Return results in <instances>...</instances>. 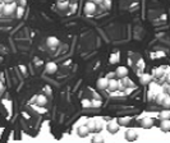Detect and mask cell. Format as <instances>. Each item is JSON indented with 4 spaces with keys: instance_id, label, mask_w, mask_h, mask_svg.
<instances>
[{
    "instance_id": "22",
    "label": "cell",
    "mask_w": 170,
    "mask_h": 143,
    "mask_svg": "<svg viewBox=\"0 0 170 143\" xmlns=\"http://www.w3.org/2000/svg\"><path fill=\"white\" fill-rule=\"evenodd\" d=\"M160 118L161 119H170V112L169 111H162V112H160Z\"/></svg>"
},
{
    "instance_id": "23",
    "label": "cell",
    "mask_w": 170,
    "mask_h": 143,
    "mask_svg": "<svg viewBox=\"0 0 170 143\" xmlns=\"http://www.w3.org/2000/svg\"><path fill=\"white\" fill-rule=\"evenodd\" d=\"M91 106L92 107H100L101 106V101H100V100H94V101H91Z\"/></svg>"
},
{
    "instance_id": "20",
    "label": "cell",
    "mask_w": 170,
    "mask_h": 143,
    "mask_svg": "<svg viewBox=\"0 0 170 143\" xmlns=\"http://www.w3.org/2000/svg\"><path fill=\"white\" fill-rule=\"evenodd\" d=\"M87 127H88L90 130H95V129H96V121H95V120H90Z\"/></svg>"
},
{
    "instance_id": "2",
    "label": "cell",
    "mask_w": 170,
    "mask_h": 143,
    "mask_svg": "<svg viewBox=\"0 0 170 143\" xmlns=\"http://www.w3.org/2000/svg\"><path fill=\"white\" fill-rule=\"evenodd\" d=\"M16 4L14 3H10V4H5L4 8H3V13L5 14V16H12V14L16 12Z\"/></svg>"
},
{
    "instance_id": "17",
    "label": "cell",
    "mask_w": 170,
    "mask_h": 143,
    "mask_svg": "<svg viewBox=\"0 0 170 143\" xmlns=\"http://www.w3.org/2000/svg\"><path fill=\"white\" fill-rule=\"evenodd\" d=\"M161 105H164L166 107H170V95H165L164 100H162V104Z\"/></svg>"
},
{
    "instance_id": "19",
    "label": "cell",
    "mask_w": 170,
    "mask_h": 143,
    "mask_svg": "<svg viewBox=\"0 0 170 143\" xmlns=\"http://www.w3.org/2000/svg\"><path fill=\"white\" fill-rule=\"evenodd\" d=\"M122 84H123V86H125V87H128V86H133V82H132L131 79H128L127 77H124V78H123Z\"/></svg>"
},
{
    "instance_id": "1",
    "label": "cell",
    "mask_w": 170,
    "mask_h": 143,
    "mask_svg": "<svg viewBox=\"0 0 170 143\" xmlns=\"http://www.w3.org/2000/svg\"><path fill=\"white\" fill-rule=\"evenodd\" d=\"M122 86L123 84H122V82H120V81H116V79H114V78H109V86H108V88L110 91H115V90L122 87Z\"/></svg>"
},
{
    "instance_id": "25",
    "label": "cell",
    "mask_w": 170,
    "mask_h": 143,
    "mask_svg": "<svg viewBox=\"0 0 170 143\" xmlns=\"http://www.w3.org/2000/svg\"><path fill=\"white\" fill-rule=\"evenodd\" d=\"M92 2H94L95 4H102L104 0H92Z\"/></svg>"
},
{
    "instance_id": "7",
    "label": "cell",
    "mask_w": 170,
    "mask_h": 143,
    "mask_svg": "<svg viewBox=\"0 0 170 143\" xmlns=\"http://www.w3.org/2000/svg\"><path fill=\"white\" fill-rule=\"evenodd\" d=\"M141 125H142V128H145V129H148V128H151L153 125V119L143 118L142 120H141Z\"/></svg>"
},
{
    "instance_id": "10",
    "label": "cell",
    "mask_w": 170,
    "mask_h": 143,
    "mask_svg": "<svg viewBox=\"0 0 170 143\" xmlns=\"http://www.w3.org/2000/svg\"><path fill=\"white\" fill-rule=\"evenodd\" d=\"M108 130L110 133H116L119 130V124L116 123V121H110V123L108 124Z\"/></svg>"
},
{
    "instance_id": "4",
    "label": "cell",
    "mask_w": 170,
    "mask_h": 143,
    "mask_svg": "<svg viewBox=\"0 0 170 143\" xmlns=\"http://www.w3.org/2000/svg\"><path fill=\"white\" fill-rule=\"evenodd\" d=\"M96 12V4L94 2H87L84 4V13L86 14H94Z\"/></svg>"
},
{
    "instance_id": "13",
    "label": "cell",
    "mask_w": 170,
    "mask_h": 143,
    "mask_svg": "<svg viewBox=\"0 0 170 143\" xmlns=\"http://www.w3.org/2000/svg\"><path fill=\"white\" fill-rule=\"evenodd\" d=\"M139 79H141V83L142 84H147V83H150L151 77H150V74L143 73V74H139Z\"/></svg>"
},
{
    "instance_id": "29",
    "label": "cell",
    "mask_w": 170,
    "mask_h": 143,
    "mask_svg": "<svg viewBox=\"0 0 170 143\" xmlns=\"http://www.w3.org/2000/svg\"><path fill=\"white\" fill-rule=\"evenodd\" d=\"M168 81H169V82H170V73H169V74H168Z\"/></svg>"
},
{
    "instance_id": "12",
    "label": "cell",
    "mask_w": 170,
    "mask_h": 143,
    "mask_svg": "<svg viewBox=\"0 0 170 143\" xmlns=\"http://www.w3.org/2000/svg\"><path fill=\"white\" fill-rule=\"evenodd\" d=\"M36 104L40 105V106H45V105L47 104V98L45 97V95H40V96H37V98H36Z\"/></svg>"
},
{
    "instance_id": "16",
    "label": "cell",
    "mask_w": 170,
    "mask_h": 143,
    "mask_svg": "<svg viewBox=\"0 0 170 143\" xmlns=\"http://www.w3.org/2000/svg\"><path fill=\"white\" fill-rule=\"evenodd\" d=\"M16 13H17V18H22L23 14H24V6H22V5L17 6V8H16Z\"/></svg>"
},
{
    "instance_id": "28",
    "label": "cell",
    "mask_w": 170,
    "mask_h": 143,
    "mask_svg": "<svg viewBox=\"0 0 170 143\" xmlns=\"http://www.w3.org/2000/svg\"><path fill=\"white\" fill-rule=\"evenodd\" d=\"M45 91H46V92H51V90H50V87H45Z\"/></svg>"
},
{
    "instance_id": "18",
    "label": "cell",
    "mask_w": 170,
    "mask_h": 143,
    "mask_svg": "<svg viewBox=\"0 0 170 143\" xmlns=\"http://www.w3.org/2000/svg\"><path fill=\"white\" fill-rule=\"evenodd\" d=\"M68 5H69L68 2H58V8L59 9H65V8H68Z\"/></svg>"
},
{
    "instance_id": "15",
    "label": "cell",
    "mask_w": 170,
    "mask_h": 143,
    "mask_svg": "<svg viewBox=\"0 0 170 143\" xmlns=\"http://www.w3.org/2000/svg\"><path fill=\"white\" fill-rule=\"evenodd\" d=\"M125 137H127V139H129V141H134L137 138V134H136V132L134 130H127V133H125Z\"/></svg>"
},
{
    "instance_id": "3",
    "label": "cell",
    "mask_w": 170,
    "mask_h": 143,
    "mask_svg": "<svg viewBox=\"0 0 170 143\" xmlns=\"http://www.w3.org/2000/svg\"><path fill=\"white\" fill-rule=\"evenodd\" d=\"M96 86H97V88H98V90H106V88H108V86H109V79H108L106 77L98 78Z\"/></svg>"
},
{
    "instance_id": "14",
    "label": "cell",
    "mask_w": 170,
    "mask_h": 143,
    "mask_svg": "<svg viewBox=\"0 0 170 143\" xmlns=\"http://www.w3.org/2000/svg\"><path fill=\"white\" fill-rule=\"evenodd\" d=\"M119 60H120L119 53H113V54L110 55V63H111V64H116V63H119Z\"/></svg>"
},
{
    "instance_id": "32",
    "label": "cell",
    "mask_w": 170,
    "mask_h": 143,
    "mask_svg": "<svg viewBox=\"0 0 170 143\" xmlns=\"http://www.w3.org/2000/svg\"><path fill=\"white\" fill-rule=\"evenodd\" d=\"M58 2H63V0H58Z\"/></svg>"
},
{
    "instance_id": "26",
    "label": "cell",
    "mask_w": 170,
    "mask_h": 143,
    "mask_svg": "<svg viewBox=\"0 0 170 143\" xmlns=\"http://www.w3.org/2000/svg\"><path fill=\"white\" fill-rule=\"evenodd\" d=\"M19 4L22 5V6H24L26 5V0H19Z\"/></svg>"
},
{
    "instance_id": "31",
    "label": "cell",
    "mask_w": 170,
    "mask_h": 143,
    "mask_svg": "<svg viewBox=\"0 0 170 143\" xmlns=\"http://www.w3.org/2000/svg\"><path fill=\"white\" fill-rule=\"evenodd\" d=\"M0 12H3V8H2V6H0Z\"/></svg>"
},
{
    "instance_id": "30",
    "label": "cell",
    "mask_w": 170,
    "mask_h": 143,
    "mask_svg": "<svg viewBox=\"0 0 170 143\" xmlns=\"http://www.w3.org/2000/svg\"><path fill=\"white\" fill-rule=\"evenodd\" d=\"M168 94L170 95V86H169V88H168Z\"/></svg>"
},
{
    "instance_id": "21",
    "label": "cell",
    "mask_w": 170,
    "mask_h": 143,
    "mask_svg": "<svg viewBox=\"0 0 170 143\" xmlns=\"http://www.w3.org/2000/svg\"><path fill=\"white\" fill-rule=\"evenodd\" d=\"M82 107L83 109H87V107H91V101L90 100H82Z\"/></svg>"
},
{
    "instance_id": "27",
    "label": "cell",
    "mask_w": 170,
    "mask_h": 143,
    "mask_svg": "<svg viewBox=\"0 0 170 143\" xmlns=\"http://www.w3.org/2000/svg\"><path fill=\"white\" fill-rule=\"evenodd\" d=\"M4 90V84H3V82H0V92H2Z\"/></svg>"
},
{
    "instance_id": "24",
    "label": "cell",
    "mask_w": 170,
    "mask_h": 143,
    "mask_svg": "<svg viewBox=\"0 0 170 143\" xmlns=\"http://www.w3.org/2000/svg\"><path fill=\"white\" fill-rule=\"evenodd\" d=\"M101 5H104L106 9H110L111 8V0H104Z\"/></svg>"
},
{
    "instance_id": "5",
    "label": "cell",
    "mask_w": 170,
    "mask_h": 143,
    "mask_svg": "<svg viewBox=\"0 0 170 143\" xmlns=\"http://www.w3.org/2000/svg\"><path fill=\"white\" fill-rule=\"evenodd\" d=\"M46 44L50 49H55V47H58V45H59V40L56 38L55 36H50V37H47Z\"/></svg>"
},
{
    "instance_id": "11",
    "label": "cell",
    "mask_w": 170,
    "mask_h": 143,
    "mask_svg": "<svg viewBox=\"0 0 170 143\" xmlns=\"http://www.w3.org/2000/svg\"><path fill=\"white\" fill-rule=\"evenodd\" d=\"M160 128L164 132L170 130V119H161V123H160Z\"/></svg>"
},
{
    "instance_id": "8",
    "label": "cell",
    "mask_w": 170,
    "mask_h": 143,
    "mask_svg": "<svg viewBox=\"0 0 170 143\" xmlns=\"http://www.w3.org/2000/svg\"><path fill=\"white\" fill-rule=\"evenodd\" d=\"M56 70H58V65H56L54 61H50V63L46 64V72L49 74H54Z\"/></svg>"
},
{
    "instance_id": "6",
    "label": "cell",
    "mask_w": 170,
    "mask_h": 143,
    "mask_svg": "<svg viewBox=\"0 0 170 143\" xmlns=\"http://www.w3.org/2000/svg\"><path fill=\"white\" fill-rule=\"evenodd\" d=\"M115 74L119 78H124V77L128 75V68L127 67H118L116 70H115Z\"/></svg>"
},
{
    "instance_id": "9",
    "label": "cell",
    "mask_w": 170,
    "mask_h": 143,
    "mask_svg": "<svg viewBox=\"0 0 170 143\" xmlns=\"http://www.w3.org/2000/svg\"><path fill=\"white\" fill-rule=\"evenodd\" d=\"M90 134V129H88V127L87 125H81L78 128V135L79 137H87V135Z\"/></svg>"
}]
</instances>
